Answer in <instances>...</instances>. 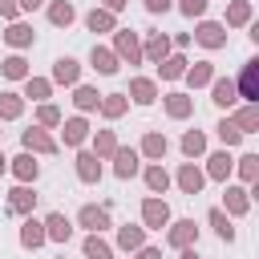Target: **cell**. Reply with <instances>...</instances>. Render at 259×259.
<instances>
[{
	"label": "cell",
	"instance_id": "obj_1",
	"mask_svg": "<svg viewBox=\"0 0 259 259\" xmlns=\"http://www.w3.org/2000/svg\"><path fill=\"white\" fill-rule=\"evenodd\" d=\"M113 53H117V61L138 65V61H142V40H138V32H134V28H113Z\"/></svg>",
	"mask_w": 259,
	"mask_h": 259
},
{
	"label": "cell",
	"instance_id": "obj_2",
	"mask_svg": "<svg viewBox=\"0 0 259 259\" xmlns=\"http://www.w3.org/2000/svg\"><path fill=\"white\" fill-rule=\"evenodd\" d=\"M166 227H170V231H166V243H170L174 251L198 243V227H194V219H178V223H166Z\"/></svg>",
	"mask_w": 259,
	"mask_h": 259
},
{
	"label": "cell",
	"instance_id": "obj_3",
	"mask_svg": "<svg viewBox=\"0 0 259 259\" xmlns=\"http://www.w3.org/2000/svg\"><path fill=\"white\" fill-rule=\"evenodd\" d=\"M166 223H170L166 198H146V202H142V227H146V231H162Z\"/></svg>",
	"mask_w": 259,
	"mask_h": 259
},
{
	"label": "cell",
	"instance_id": "obj_4",
	"mask_svg": "<svg viewBox=\"0 0 259 259\" xmlns=\"http://www.w3.org/2000/svg\"><path fill=\"white\" fill-rule=\"evenodd\" d=\"M235 89H239V97L243 101H259V61H247L243 65V73H239V81H235Z\"/></svg>",
	"mask_w": 259,
	"mask_h": 259
},
{
	"label": "cell",
	"instance_id": "obj_5",
	"mask_svg": "<svg viewBox=\"0 0 259 259\" xmlns=\"http://www.w3.org/2000/svg\"><path fill=\"white\" fill-rule=\"evenodd\" d=\"M20 142H24L28 154H57V138H49L45 125H28V130L20 134Z\"/></svg>",
	"mask_w": 259,
	"mask_h": 259
},
{
	"label": "cell",
	"instance_id": "obj_6",
	"mask_svg": "<svg viewBox=\"0 0 259 259\" xmlns=\"http://www.w3.org/2000/svg\"><path fill=\"white\" fill-rule=\"evenodd\" d=\"M89 65H93L101 77H113V73L121 69L117 53H113V49H105V45H93V49H89Z\"/></svg>",
	"mask_w": 259,
	"mask_h": 259
},
{
	"label": "cell",
	"instance_id": "obj_7",
	"mask_svg": "<svg viewBox=\"0 0 259 259\" xmlns=\"http://www.w3.org/2000/svg\"><path fill=\"white\" fill-rule=\"evenodd\" d=\"M40 223H45V239H53V243H69V235H73V223H69L61 210H49Z\"/></svg>",
	"mask_w": 259,
	"mask_h": 259
},
{
	"label": "cell",
	"instance_id": "obj_8",
	"mask_svg": "<svg viewBox=\"0 0 259 259\" xmlns=\"http://www.w3.org/2000/svg\"><path fill=\"white\" fill-rule=\"evenodd\" d=\"M194 40H198L202 49H223V45H227V28L214 24V20H202V24L194 28Z\"/></svg>",
	"mask_w": 259,
	"mask_h": 259
},
{
	"label": "cell",
	"instance_id": "obj_9",
	"mask_svg": "<svg viewBox=\"0 0 259 259\" xmlns=\"http://www.w3.org/2000/svg\"><path fill=\"white\" fill-rule=\"evenodd\" d=\"M210 101H214L219 109H231V105L239 101V89H235V81H231V77H214V81H210Z\"/></svg>",
	"mask_w": 259,
	"mask_h": 259
},
{
	"label": "cell",
	"instance_id": "obj_10",
	"mask_svg": "<svg viewBox=\"0 0 259 259\" xmlns=\"http://www.w3.org/2000/svg\"><path fill=\"white\" fill-rule=\"evenodd\" d=\"M174 182L182 186V194H198V190H202V182H206V174H202L194 162H182V166H178V174H174Z\"/></svg>",
	"mask_w": 259,
	"mask_h": 259
},
{
	"label": "cell",
	"instance_id": "obj_11",
	"mask_svg": "<svg viewBox=\"0 0 259 259\" xmlns=\"http://www.w3.org/2000/svg\"><path fill=\"white\" fill-rule=\"evenodd\" d=\"M77 223H81L85 231H97V235H101V231L109 227V210H105V206H93V202H85V206L77 210Z\"/></svg>",
	"mask_w": 259,
	"mask_h": 259
},
{
	"label": "cell",
	"instance_id": "obj_12",
	"mask_svg": "<svg viewBox=\"0 0 259 259\" xmlns=\"http://www.w3.org/2000/svg\"><path fill=\"white\" fill-rule=\"evenodd\" d=\"M81 81V65L73 57H57L53 61V85H77Z\"/></svg>",
	"mask_w": 259,
	"mask_h": 259
},
{
	"label": "cell",
	"instance_id": "obj_13",
	"mask_svg": "<svg viewBox=\"0 0 259 259\" xmlns=\"http://www.w3.org/2000/svg\"><path fill=\"white\" fill-rule=\"evenodd\" d=\"M77 178L89 182V186L101 182V158H97L93 150H81V154H77Z\"/></svg>",
	"mask_w": 259,
	"mask_h": 259
},
{
	"label": "cell",
	"instance_id": "obj_14",
	"mask_svg": "<svg viewBox=\"0 0 259 259\" xmlns=\"http://www.w3.org/2000/svg\"><path fill=\"white\" fill-rule=\"evenodd\" d=\"M138 158H142L138 150L117 146V150H113V174H117V178H134V174H138Z\"/></svg>",
	"mask_w": 259,
	"mask_h": 259
},
{
	"label": "cell",
	"instance_id": "obj_15",
	"mask_svg": "<svg viewBox=\"0 0 259 259\" xmlns=\"http://www.w3.org/2000/svg\"><path fill=\"white\" fill-rule=\"evenodd\" d=\"M8 170H12L20 182H36L40 162H36V154H28V150H24V154H16V158H12V166H8Z\"/></svg>",
	"mask_w": 259,
	"mask_h": 259
},
{
	"label": "cell",
	"instance_id": "obj_16",
	"mask_svg": "<svg viewBox=\"0 0 259 259\" xmlns=\"http://www.w3.org/2000/svg\"><path fill=\"white\" fill-rule=\"evenodd\" d=\"M142 57L154 61V65H158L162 57H170V36H166V32H150L146 45H142Z\"/></svg>",
	"mask_w": 259,
	"mask_h": 259
},
{
	"label": "cell",
	"instance_id": "obj_17",
	"mask_svg": "<svg viewBox=\"0 0 259 259\" xmlns=\"http://www.w3.org/2000/svg\"><path fill=\"white\" fill-rule=\"evenodd\" d=\"M125 97H134L138 105H154V101H158V85H154L150 77H134V81H130V93H125Z\"/></svg>",
	"mask_w": 259,
	"mask_h": 259
},
{
	"label": "cell",
	"instance_id": "obj_18",
	"mask_svg": "<svg viewBox=\"0 0 259 259\" xmlns=\"http://www.w3.org/2000/svg\"><path fill=\"white\" fill-rule=\"evenodd\" d=\"M162 101H166V113H170L174 121H186V117L194 113V97H186V93H166Z\"/></svg>",
	"mask_w": 259,
	"mask_h": 259
},
{
	"label": "cell",
	"instance_id": "obj_19",
	"mask_svg": "<svg viewBox=\"0 0 259 259\" xmlns=\"http://www.w3.org/2000/svg\"><path fill=\"white\" fill-rule=\"evenodd\" d=\"M32 206H36V194L28 190V182H20V186L8 194V210H12V214H32Z\"/></svg>",
	"mask_w": 259,
	"mask_h": 259
},
{
	"label": "cell",
	"instance_id": "obj_20",
	"mask_svg": "<svg viewBox=\"0 0 259 259\" xmlns=\"http://www.w3.org/2000/svg\"><path fill=\"white\" fill-rule=\"evenodd\" d=\"M40 243H49V239H45V223L28 214V219H24V227H20V247H28V251H36Z\"/></svg>",
	"mask_w": 259,
	"mask_h": 259
},
{
	"label": "cell",
	"instance_id": "obj_21",
	"mask_svg": "<svg viewBox=\"0 0 259 259\" xmlns=\"http://www.w3.org/2000/svg\"><path fill=\"white\" fill-rule=\"evenodd\" d=\"M4 40H8L12 49H28V45L36 40V32H32V24H24V20H12V24H8V32H4Z\"/></svg>",
	"mask_w": 259,
	"mask_h": 259
},
{
	"label": "cell",
	"instance_id": "obj_22",
	"mask_svg": "<svg viewBox=\"0 0 259 259\" xmlns=\"http://www.w3.org/2000/svg\"><path fill=\"white\" fill-rule=\"evenodd\" d=\"M182 77H186V85H190V89H202V85H210V81H214V65H210V61H194Z\"/></svg>",
	"mask_w": 259,
	"mask_h": 259
},
{
	"label": "cell",
	"instance_id": "obj_23",
	"mask_svg": "<svg viewBox=\"0 0 259 259\" xmlns=\"http://www.w3.org/2000/svg\"><path fill=\"white\" fill-rule=\"evenodd\" d=\"M61 138H65V146H81V142L89 138V121H85V117H69V121H61Z\"/></svg>",
	"mask_w": 259,
	"mask_h": 259
},
{
	"label": "cell",
	"instance_id": "obj_24",
	"mask_svg": "<svg viewBox=\"0 0 259 259\" xmlns=\"http://www.w3.org/2000/svg\"><path fill=\"white\" fill-rule=\"evenodd\" d=\"M166 150H170V142H166V134H158V130H150V134L142 138V150H138V154H146V158H154V162H162V158H166Z\"/></svg>",
	"mask_w": 259,
	"mask_h": 259
},
{
	"label": "cell",
	"instance_id": "obj_25",
	"mask_svg": "<svg viewBox=\"0 0 259 259\" xmlns=\"http://www.w3.org/2000/svg\"><path fill=\"white\" fill-rule=\"evenodd\" d=\"M235 170V162H231V154L227 150H219V154H210L206 158V178H214V182H227V174Z\"/></svg>",
	"mask_w": 259,
	"mask_h": 259
},
{
	"label": "cell",
	"instance_id": "obj_26",
	"mask_svg": "<svg viewBox=\"0 0 259 259\" xmlns=\"http://www.w3.org/2000/svg\"><path fill=\"white\" fill-rule=\"evenodd\" d=\"M49 20H53L57 28H69V24L77 20V8H73V0H53V4H49Z\"/></svg>",
	"mask_w": 259,
	"mask_h": 259
},
{
	"label": "cell",
	"instance_id": "obj_27",
	"mask_svg": "<svg viewBox=\"0 0 259 259\" xmlns=\"http://www.w3.org/2000/svg\"><path fill=\"white\" fill-rule=\"evenodd\" d=\"M97 109H101V113H105V117L113 121V117H121V113L130 109V97H125V93H101Z\"/></svg>",
	"mask_w": 259,
	"mask_h": 259
},
{
	"label": "cell",
	"instance_id": "obj_28",
	"mask_svg": "<svg viewBox=\"0 0 259 259\" xmlns=\"http://www.w3.org/2000/svg\"><path fill=\"white\" fill-rule=\"evenodd\" d=\"M117 247L121 251H138V247H146V227H117Z\"/></svg>",
	"mask_w": 259,
	"mask_h": 259
},
{
	"label": "cell",
	"instance_id": "obj_29",
	"mask_svg": "<svg viewBox=\"0 0 259 259\" xmlns=\"http://www.w3.org/2000/svg\"><path fill=\"white\" fill-rule=\"evenodd\" d=\"M85 28H89V32H113V28H117V20H113V12H109V8H93V12L85 16Z\"/></svg>",
	"mask_w": 259,
	"mask_h": 259
},
{
	"label": "cell",
	"instance_id": "obj_30",
	"mask_svg": "<svg viewBox=\"0 0 259 259\" xmlns=\"http://www.w3.org/2000/svg\"><path fill=\"white\" fill-rule=\"evenodd\" d=\"M182 73H186V57L170 53V57H162V61H158V77H162V81H178Z\"/></svg>",
	"mask_w": 259,
	"mask_h": 259
},
{
	"label": "cell",
	"instance_id": "obj_31",
	"mask_svg": "<svg viewBox=\"0 0 259 259\" xmlns=\"http://www.w3.org/2000/svg\"><path fill=\"white\" fill-rule=\"evenodd\" d=\"M231 121H235V130H239V134H255V125H259V105H251V101H247Z\"/></svg>",
	"mask_w": 259,
	"mask_h": 259
},
{
	"label": "cell",
	"instance_id": "obj_32",
	"mask_svg": "<svg viewBox=\"0 0 259 259\" xmlns=\"http://www.w3.org/2000/svg\"><path fill=\"white\" fill-rule=\"evenodd\" d=\"M24 113V97L20 93H0V121H16Z\"/></svg>",
	"mask_w": 259,
	"mask_h": 259
},
{
	"label": "cell",
	"instance_id": "obj_33",
	"mask_svg": "<svg viewBox=\"0 0 259 259\" xmlns=\"http://www.w3.org/2000/svg\"><path fill=\"white\" fill-rule=\"evenodd\" d=\"M0 73H4L8 81H24V77H28V61H24L20 53H12V57H4V65H0Z\"/></svg>",
	"mask_w": 259,
	"mask_h": 259
},
{
	"label": "cell",
	"instance_id": "obj_34",
	"mask_svg": "<svg viewBox=\"0 0 259 259\" xmlns=\"http://www.w3.org/2000/svg\"><path fill=\"white\" fill-rule=\"evenodd\" d=\"M53 93V81H45V77H24V93L20 97H28V101H45Z\"/></svg>",
	"mask_w": 259,
	"mask_h": 259
},
{
	"label": "cell",
	"instance_id": "obj_35",
	"mask_svg": "<svg viewBox=\"0 0 259 259\" xmlns=\"http://www.w3.org/2000/svg\"><path fill=\"white\" fill-rule=\"evenodd\" d=\"M182 154H186V158L206 154V134H202V130H186V134H182Z\"/></svg>",
	"mask_w": 259,
	"mask_h": 259
},
{
	"label": "cell",
	"instance_id": "obj_36",
	"mask_svg": "<svg viewBox=\"0 0 259 259\" xmlns=\"http://www.w3.org/2000/svg\"><path fill=\"white\" fill-rule=\"evenodd\" d=\"M85 259H113V247H109L97 231H89V239H85Z\"/></svg>",
	"mask_w": 259,
	"mask_h": 259
},
{
	"label": "cell",
	"instance_id": "obj_37",
	"mask_svg": "<svg viewBox=\"0 0 259 259\" xmlns=\"http://www.w3.org/2000/svg\"><path fill=\"white\" fill-rule=\"evenodd\" d=\"M97 101H101V93H97V89H89V85H77V89H73V105H77L81 113L97 109Z\"/></svg>",
	"mask_w": 259,
	"mask_h": 259
},
{
	"label": "cell",
	"instance_id": "obj_38",
	"mask_svg": "<svg viewBox=\"0 0 259 259\" xmlns=\"http://www.w3.org/2000/svg\"><path fill=\"white\" fill-rule=\"evenodd\" d=\"M113 150H117L113 130H97V134H93V154H97V158H113Z\"/></svg>",
	"mask_w": 259,
	"mask_h": 259
},
{
	"label": "cell",
	"instance_id": "obj_39",
	"mask_svg": "<svg viewBox=\"0 0 259 259\" xmlns=\"http://www.w3.org/2000/svg\"><path fill=\"white\" fill-rule=\"evenodd\" d=\"M146 186H150V194H166L170 190V174L162 166H146Z\"/></svg>",
	"mask_w": 259,
	"mask_h": 259
},
{
	"label": "cell",
	"instance_id": "obj_40",
	"mask_svg": "<svg viewBox=\"0 0 259 259\" xmlns=\"http://www.w3.org/2000/svg\"><path fill=\"white\" fill-rule=\"evenodd\" d=\"M247 206H251V194L243 186H227V210L231 214H247Z\"/></svg>",
	"mask_w": 259,
	"mask_h": 259
},
{
	"label": "cell",
	"instance_id": "obj_41",
	"mask_svg": "<svg viewBox=\"0 0 259 259\" xmlns=\"http://www.w3.org/2000/svg\"><path fill=\"white\" fill-rule=\"evenodd\" d=\"M227 24H231V28L251 24V0H235V4L227 8Z\"/></svg>",
	"mask_w": 259,
	"mask_h": 259
},
{
	"label": "cell",
	"instance_id": "obj_42",
	"mask_svg": "<svg viewBox=\"0 0 259 259\" xmlns=\"http://www.w3.org/2000/svg\"><path fill=\"white\" fill-rule=\"evenodd\" d=\"M206 219H210V227H214V235H219L223 243H231V239H235V227H231V219H227V214H223L219 206H214V210H210Z\"/></svg>",
	"mask_w": 259,
	"mask_h": 259
},
{
	"label": "cell",
	"instance_id": "obj_43",
	"mask_svg": "<svg viewBox=\"0 0 259 259\" xmlns=\"http://www.w3.org/2000/svg\"><path fill=\"white\" fill-rule=\"evenodd\" d=\"M214 134H219V142H223V146H239V142H243V134L235 130V121H231V117H223V121L214 125Z\"/></svg>",
	"mask_w": 259,
	"mask_h": 259
},
{
	"label": "cell",
	"instance_id": "obj_44",
	"mask_svg": "<svg viewBox=\"0 0 259 259\" xmlns=\"http://www.w3.org/2000/svg\"><path fill=\"white\" fill-rule=\"evenodd\" d=\"M36 121H40V125H61L65 117H61V109H57V105L40 101V109H36Z\"/></svg>",
	"mask_w": 259,
	"mask_h": 259
},
{
	"label": "cell",
	"instance_id": "obj_45",
	"mask_svg": "<svg viewBox=\"0 0 259 259\" xmlns=\"http://www.w3.org/2000/svg\"><path fill=\"white\" fill-rule=\"evenodd\" d=\"M239 174H243V182H255L259 178V158L255 154H243L239 158Z\"/></svg>",
	"mask_w": 259,
	"mask_h": 259
},
{
	"label": "cell",
	"instance_id": "obj_46",
	"mask_svg": "<svg viewBox=\"0 0 259 259\" xmlns=\"http://www.w3.org/2000/svg\"><path fill=\"white\" fill-rule=\"evenodd\" d=\"M178 12L182 16H202L206 12V0H178Z\"/></svg>",
	"mask_w": 259,
	"mask_h": 259
},
{
	"label": "cell",
	"instance_id": "obj_47",
	"mask_svg": "<svg viewBox=\"0 0 259 259\" xmlns=\"http://www.w3.org/2000/svg\"><path fill=\"white\" fill-rule=\"evenodd\" d=\"M142 4H146V12H154V16H158V12H170V4H174V0H142Z\"/></svg>",
	"mask_w": 259,
	"mask_h": 259
},
{
	"label": "cell",
	"instance_id": "obj_48",
	"mask_svg": "<svg viewBox=\"0 0 259 259\" xmlns=\"http://www.w3.org/2000/svg\"><path fill=\"white\" fill-rule=\"evenodd\" d=\"M16 12H20L16 0H0V16H4V20H16Z\"/></svg>",
	"mask_w": 259,
	"mask_h": 259
},
{
	"label": "cell",
	"instance_id": "obj_49",
	"mask_svg": "<svg viewBox=\"0 0 259 259\" xmlns=\"http://www.w3.org/2000/svg\"><path fill=\"white\" fill-rule=\"evenodd\" d=\"M138 251H142L138 259H162V251H158V247H138Z\"/></svg>",
	"mask_w": 259,
	"mask_h": 259
},
{
	"label": "cell",
	"instance_id": "obj_50",
	"mask_svg": "<svg viewBox=\"0 0 259 259\" xmlns=\"http://www.w3.org/2000/svg\"><path fill=\"white\" fill-rule=\"evenodd\" d=\"M45 0H16V8H24V12H32V8H40Z\"/></svg>",
	"mask_w": 259,
	"mask_h": 259
},
{
	"label": "cell",
	"instance_id": "obj_51",
	"mask_svg": "<svg viewBox=\"0 0 259 259\" xmlns=\"http://www.w3.org/2000/svg\"><path fill=\"white\" fill-rule=\"evenodd\" d=\"M101 4H105V8H109V12H121V8H125V4H130V0H101Z\"/></svg>",
	"mask_w": 259,
	"mask_h": 259
},
{
	"label": "cell",
	"instance_id": "obj_52",
	"mask_svg": "<svg viewBox=\"0 0 259 259\" xmlns=\"http://www.w3.org/2000/svg\"><path fill=\"white\" fill-rule=\"evenodd\" d=\"M182 259H198V251L194 247H182Z\"/></svg>",
	"mask_w": 259,
	"mask_h": 259
},
{
	"label": "cell",
	"instance_id": "obj_53",
	"mask_svg": "<svg viewBox=\"0 0 259 259\" xmlns=\"http://www.w3.org/2000/svg\"><path fill=\"white\" fill-rule=\"evenodd\" d=\"M4 170H8V158H4V154H0V174H4Z\"/></svg>",
	"mask_w": 259,
	"mask_h": 259
}]
</instances>
